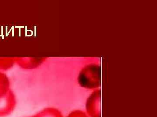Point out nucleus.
Returning a JSON list of instances; mask_svg holds the SVG:
<instances>
[{
  "mask_svg": "<svg viewBox=\"0 0 157 117\" xmlns=\"http://www.w3.org/2000/svg\"><path fill=\"white\" fill-rule=\"evenodd\" d=\"M14 101L10 95H0V117L10 114L14 107Z\"/></svg>",
  "mask_w": 157,
  "mask_h": 117,
  "instance_id": "3",
  "label": "nucleus"
},
{
  "mask_svg": "<svg viewBox=\"0 0 157 117\" xmlns=\"http://www.w3.org/2000/svg\"><path fill=\"white\" fill-rule=\"evenodd\" d=\"M67 117H89L85 112L79 110L72 111L68 115Z\"/></svg>",
  "mask_w": 157,
  "mask_h": 117,
  "instance_id": "5",
  "label": "nucleus"
},
{
  "mask_svg": "<svg viewBox=\"0 0 157 117\" xmlns=\"http://www.w3.org/2000/svg\"><path fill=\"white\" fill-rule=\"evenodd\" d=\"M7 84L5 78L2 76L0 75V95H2L6 89Z\"/></svg>",
  "mask_w": 157,
  "mask_h": 117,
  "instance_id": "6",
  "label": "nucleus"
},
{
  "mask_svg": "<svg viewBox=\"0 0 157 117\" xmlns=\"http://www.w3.org/2000/svg\"><path fill=\"white\" fill-rule=\"evenodd\" d=\"M86 113L89 117H101V92L95 91L88 98L85 106Z\"/></svg>",
  "mask_w": 157,
  "mask_h": 117,
  "instance_id": "2",
  "label": "nucleus"
},
{
  "mask_svg": "<svg viewBox=\"0 0 157 117\" xmlns=\"http://www.w3.org/2000/svg\"><path fill=\"white\" fill-rule=\"evenodd\" d=\"M34 117H63V115L58 110L51 108L45 109Z\"/></svg>",
  "mask_w": 157,
  "mask_h": 117,
  "instance_id": "4",
  "label": "nucleus"
},
{
  "mask_svg": "<svg viewBox=\"0 0 157 117\" xmlns=\"http://www.w3.org/2000/svg\"><path fill=\"white\" fill-rule=\"evenodd\" d=\"M79 81L81 86L85 88H97L100 86L101 83L100 69L96 66L88 68L81 73Z\"/></svg>",
  "mask_w": 157,
  "mask_h": 117,
  "instance_id": "1",
  "label": "nucleus"
}]
</instances>
